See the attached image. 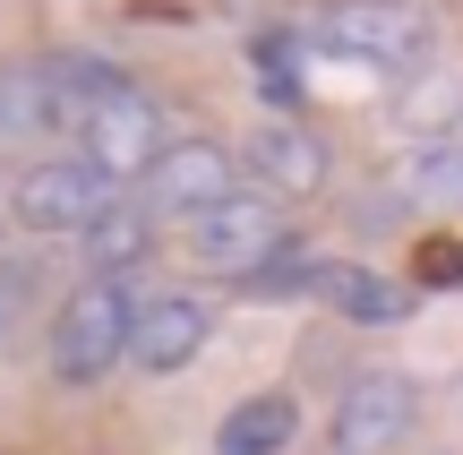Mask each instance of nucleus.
Returning <instances> with one entry per match:
<instances>
[{"label": "nucleus", "mask_w": 463, "mask_h": 455, "mask_svg": "<svg viewBox=\"0 0 463 455\" xmlns=\"http://www.w3.org/2000/svg\"><path fill=\"white\" fill-rule=\"evenodd\" d=\"M283 232H292V223H283V206L266 198V189H232L223 206H206V215L189 223V258L249 284V275H258L266 258L283 250Z\"/></svg>", "instance_id": "obj_7"}, {"label": "nucleus", "mask_w": 463, "mask_h": 455, "mask_svg": "<svg viewBox=\"0 0 463 455\" xmlns=\"http://www.w3.org/2000/svg\"><path fill=\"white\" fill-rule=\"evenodd\" d=\"M309 34L317 52H335V61H361V69H420L438 52V17L420 9V0H317L309 9Z\"/></svg>", "instance_id": "obj_3"}, {"label": "nucleus", "mask_w": 463, "mask_h": 455, "mask_svg": "<svg viewBox=\"0 0 463 455\" xmlns=\"http://www.w3.org/2000/svg\"><path fill=\"white\" fill-rule=\"evenodd\" d=\"M258 172L283 181V189H317L326 181V147H317L309 129H266L258 137Z\"/></svg>", "instance_id": "obj_12"}, {"label": "nucleus", "mask_w": 463, "mask_h": 455, "mask_svg": "<svg viewBox=\"0 0 463 455\" xmlns=\"http://www.w3.org/2000/svg\"><path fill=\"white\" fill-rule=\"evenodd\" d=\"M215 344V309L198 301V292H146V309H137V336H129V370L146 378H181L189 361Z\"/></svg>", "instance_id": "obj_9"}, {"label": "nucleus", "mask_w": 463, "mask_h": 455, "mask_svg": "<svg viewBox=\"0 0 463 455\" xmlns=\"http://www.w3.org/2000/svg\"><path fill=\"white\" fill-rule=\"evenodd\" d=\"M120 69L95 52H43V61L0 69V147H34V137H86V120L120 95Z\"/></svg>", "instance_id": "obj_1"}, {"label": "nucleus", "mask_w": 463, "mask_h": 455, "mask_svg": "<svg viewBox=\"0 0 463 455\" xmlns=\"http://www.w3.org/2000/svg\"><path fill=\"white\" fill-rule=\"evenodd\" d=\"M9 206L26 232H95L103 215H120V172H103L95 155L69 147V155H43V164L17 172Z\"/></svg>", "instance_id": "obj_4"}, {"label": "nucleus", "mask_w": 463, "mask_h": 455, "mask_svg": "<svg viewBox=\"0 0 463 455\" xmlns=\"http://www.w3.org/2000/svg\"><path fill=\"white\" fill-rule=\"evenodd\" d=\"M137 309H146V292H137L129 275H95V284H78L61 301V318H52V336H43L52 378H61V387H95V378H112L120 361H129Z\"/></svg>", "instance_id": "obj_2"}, {"label": "nucleus", "mask_w": 463, "mask_h": 455, "mask_svg": "<svg viewBox=\"0 0 463 455\" xmlns=\"http://www.w3.org/2000/svg\"><path fill=\"white\" fill-rule=\"evenodd\" d=\"M395 198H412V206H463V129L420 137V147L403 155V164H395Z\"/></svg>", "instance_id": "obj_11"}, {"label": "nucleus", "mask_w": 463, "mask_h": 455, "mask_svg": "<svg viewBox=\"0 0 463 455\" xmlns=\"http://www.w3.org/2000/svg\"><path fill=\"white\" fill-rule=\"evenodd\" d=\"M412 422H420V387L403 370H369L335 395V422H326L317 455H403Z\"/></svg>", "instance_id": "obj_6"}, {"label": "nucleus", "mask_w": 463, "mask_h": 455, "mask_svg": "<svg viewBox=\"0 0 463 455\" xmlns=\"http://www.w3.org/2000/svg\"><path fill=\"white\" fill-rule=\"evenodd\" d=\"M26 301H34V267H0V344H9V327L26 318Z\"/></svg>", "instance_id": "obj_15"}, {"label": "nucleus", "mask_w": 463, "mask_h": 455, "mask_svg": "<svg viewBox=\"0 0 463 455\" xmlns=\"http://www.w3.org/2000/svg\"><path fill=\"white\" fill-rule=\"evenodd\" d=\"M455 112H463V69H438V86H412L395 103V120L420 129V137H438V120H455Z\"/></svg>", "instance_id": "obj_13"}, {"label": "nucleus", "mask_w": 463, "mask_h": 455, "mask_svg": "<svg viewBox=\"0 0 463 455\" xmlns=\"http://www.w3.org/2000/svg\"><path fill=\"white\" fill-rule=\"evenodd\" d=\"M292 439H300V404L283 387L249 395V404H232L223 422H215V455H283Z\"/></svg>", "instance_id": "obj_10"}, {"label": "nucleus", "mask_w": 463, "mask_h": 455, "mask_svg": "<svg viewBox=\"0 0 463 455\" xmlns=\"http://www.w3.org/2000/svg\"><path fill=\"white\" fill-rule=\"evenodd\" d=\"M164 147H172V120H164V103H155L146 86H120V95L86 120V137H78V155H95V164L120 172V181H137Z\"/></svg>", "instance_id": "obj_8"}, {"label": "nucleus", "mask_w": 463, "mask_h": 455, "mask_svg": "<svg viewBox=\"0 0 463 455\" xmlns=\"http://www.w3.org/2000/svg\"><path fill=\"white\" fill-rule=\"evenodd\" d=\"M232 189H241V155L215 147V137H172L164 155H155L146 172H137V215H181V223H198L206 206H223Z\"/></svg>", "instance_id": "obj_5"}, {"label": "nucleus", "mask_w": 463, "mask_h": 455, "mask_svg": "<svg viewBox=\"0 0 463 455\" xmlns=\"http://www.w3.org/2000/svg\"><path fill=\"white\" fill-rule=\"evenodd\" d=\"M335 309H352V318H403V292H386V275H335Z\"/></svg>", "instance_id": "obj_14"}]
</instances>
